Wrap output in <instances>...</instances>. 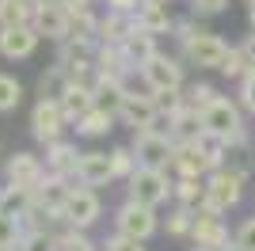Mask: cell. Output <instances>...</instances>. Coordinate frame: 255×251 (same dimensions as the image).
<instances>
[{
  "label": "cell",
  "instance_id": "cell-1",
  "mask_svg": "<svg viewBox=\"0 0 255 251\" xmlns=\"http://www.w3.org/2000/svg\"><path fill=\"white\" fill-rule=\"evenodd\" d=\"M175 38H179L183 57H187L191 65H198V69H221L225 53H229V46H225L217 34L194 27L191 19H179V23H175Z\"/></svg>",
  "mask_w": 255,
  "mask_h": 251
},
{
  "label": "cell",
  "instance_id": "cell-2",
  "mask_svg": "<svg viewBox=\"0 0 255 251\" xmlns=\"http://www.w3.org/2000/svg\"><path fill=\"white\" fill-rule=\"evenodd\" d=\"M244 175H248V171H240V167H229V164L213 167L210 175H206V202H210L213 209L229 213L236 202L244 198Z\"/></svg>",
  "mask_w": 255,
  "mask_h": 251
},
{
  "label": "cell",
  "instance_id": "cell-3",
  "mask_svg": "<svg viewBox=\"0 0 255 251\" xmlns=\"http://www.w3.org/2000/svg\"><path fill=\"white\" fill-rule=\"evenodd\" d=\"M202 126L210 129V133L225 137V141H240L244 133V107L233 103L229 95H217L210 107H202Z\"/></svg>",
  "mask_w": 255,
  "mask_h": 251
},
{
  "label": "cell",
  "instance_id": "cell-4",
  "mask_svg": "<svg viewBox=\"0 0 255 251\" xmlns=\"http://www.w3.org/2000/svg\"><path fill=\"white\" fill-rule=\"evenodd\" d=\"M126 183H129V198L145 202V206H164L168 198H175V183H171L168 171H160V167L137 164Z\"/></svg>",
  "mask_w": 255,
  "mask_h": 251
},
{
  "label": "cell",
  "instance_id": "cell-5",
  "mask_svg": "<svg viewBox=\"0 0 255 251\" xmlns=\"http://www.w3.org/2000/svg\"><path fill=\"white\" fill-rule=\"evenodd\" d=\"M133 152H137V164L168 171L171 160H175V141H171V133L156 129V126L152 129H133Z\"/></svg>",
  "mask_w": 255,
  "mask_h": 251
},
{
  "label": "cell",
  "instance_id": "cell-6",
  "mask_svg": "<svg viewBox=\"0 0 255 251\" xmlns=\"http://www.w3.org/2000/svg\"><path fill=\"white\" fill-rule=\"evenodd\" d=\"M160 229L156 206H145L137 198H126L115 213V232H126V236H137V240H149L152 232Z\"/></svg>",
  "mask_w": 255,
  "mask_h": 251
},
{
  "label": "cell",
  "instance_id": "cell-7",
  "mask_svg": "<svg viewBox=\"0 0 255 251\" xmlns=\"http://www.w3.org/2000/svg\"><path fill=\"white\" fill-rule=\"evenodd\" d=\"M118 122L129 126V129H152V126L160 129V107L152 99V92L149 95L122 92V99H118Z\"/></svg>",
  "mask_w": 255,
  "mask_h": 251
},
{
  "label": "cell",
  "instance_id": "cell-8",
  "mask_svg": "<svg viewBox=\"0 0 255 251\" xmlns=\"http://www.w3.org/2000/svg\"><path fill=\"white\" fill-rule=\"evenodd\" d=\"M137 73L149 92H179L183 88V65L175 57H168V53H152Z\"/></svg>",
  "mask_w": 255,
  "mask_h": 251
},
{
  "label": "cell",
  "instance_id": "cell-9",
  "mask_svg": "<svg viewBox=\"0 0 255 251\" xmlns=\"http://www.w3.org/2000/svg\"><path fill=\"white\" fill-rule=\"evenodd\" d=\"M99 194L92 187H73V194H69V202L61 206V221L65 225H76V229H88V225H96L99 221Z\"/></svg>",
  "mask_w": 255,
  "mask_h": 251
},
{
  "label": "cell",
  "instance_id": "cell-10",
  "mask_svg": "<svg viewBox=\"0 0 255 251\" xmlns=\"http://www.w3.org/2000/svg\"><path fill=\"white\" fill-rule=\"evenodd\" d=\"M65 111H61V99H38L31 111V133L34 141H42V145H50V141H57L65 129Z\"/></svg>",
  "mask_w": 255,
  "mask_h": 251
},
{
  "label": "cell",
  "instance_id": "cell-11",
  "mask_svg": "<svg viewBox=\"0 0 255 251\" xmlns=\"http://www.w3.org/2000/svg\"><path fill=\"white\" fill-rule=\"evenodd\" d=\"M191 240L202 244V248H225L229 244V232H225L221 209H213L210 202L194 209V225H191Z\"/></svg>",
  "mask_w": 255,
  "mask_h": 251
},
{
  "label": "cell",
  "instance_id": "cell-12",
  "mask_svg": "<svg viewBox=\"0 0 255 251\" xmlns=\"http://www.w3.org/2000/svg\"><path fill=\"white\" fill-rule=\"evenodd\" d=\"M31 27L42 34V38H50V42H65L69 34H73L69 8L53 4V0H42V4H38V11H34V23H31Z\"/></svg>",
  "mask_w": 255,
  "mask_h": 251
},
{
  "label": "cell",
  "instance_id": "cell-13",
  "mask_svg": "<svg viewBox=\"0 0 255 251\" xmlns=\"http://www.w3.org/2000/svg\"><path fill=\"white\" fill-rule=\"evenodd\" d=\"M42 34L34 27H0V57L8 61H27L34 50H38Z\"/></svg>",
  "mask_w": 255,
  "mask_h": 251
},
{
  "label": "cell",
  "instance_id": "cell-14",
  "mask_svg": "<svg viewBox=\"0 0 255 251\" xmlns=\"http://www.w3.org/2000/svg\"><path fill=\"white\" fill-rule=\"evenodd\" d=\"M76 179L84 183V187H107V183H115V164H111V152H80V164H76Z\"/></svg>",
  "mask_w": 255,
  "mask_h": 251
},
{
  "label": "cell",
  "instance_id": "cell-15",
  "mask_svg": "<svg viewBox=\"0 0 255 251\" xmlns=\"http://www.w3.org/2000/svg\"><path fill=\"white\" fill-rule=\"evenodd\" d=\"M129 73H133V61L126 57V50H122V46H111V42H99V50H96V76L126 84Z\"/></svg>",
  "mask_w": 255,
  "mask_h": 251
},
{
  "label": "cell",
  "instance_id": "cell-16",
  "mask_svg": "<svg viewBox=\"0 0 255 251\" xmlns=\"http://www.w3.org/2000/svg\"><path fill=\"white\" fill-rule=\"evenodd\" d=\"M42 175H46V164L38 156H31V152H15V156L8 160V183L31 190V194H34V187L42 183Z\"/></svg>",
  "mask_w": 255,
  "mask_h": 251
},
{
  "label": "cell",
  "instance_id": "cell-17",
  "mask_svg": "<svg viewBox=\"0 0 255 251\" xmlns=\"http://www.w3.org/2000/svg\"><path fill=\"white\" fill-rule=\"evenodd\" d=\"M133 19H137L141 31H149V34L175 31V19H171V11H168V0H141L137 11H133Z\"/></svg>",
  "mask_w": 255,
  "mask_h": 251
},
{
  "label": "cell",
  "instance_id": "cell-18",
  "mask_svg": "<svg viewBox=\"0 0 255 251\" xmlns=\"http://www.w3.org/2000/svg\"><path fill=\"white\" fill-rule=\"evenodd\" d=\"M96 107V88H92V80H69V88H65L61 95V111L69 122H76L80 115H88Z\"/></svg>",
  "mask_w": 255,
  "mask_h": 251
},
{
  "label": "cell",
  "instance_id": "cell-19",
  "mask_svg": "<svg viewBox=\"0 0 255 251\" xmlns=\"http://www.w3.org/2000/svg\"><path fill=\"white\" fill-rule=\"evenodd\" d=\"M171 167H175L179 175H202V179L213 171V164L206 160L198 141H175V160H171Z\"/></svg>",
  "mask_w": 255,
  "mask_h": 251
},
{
  "label": "cell",
  "instance_id": "cell-20",
  "mask_svg": "<svg viewBox=\"0 0 255 251\" xmlns=\"http://www.w3.org/2000/svg\"><path fill=\"white\" fill-rule=\"evenodd\" d=\"M76 164H80V152H76V145H69V141H50L46 145V171H53V175H65V179H76ZM80 183V179H76Z\"/></svg>",
  "mask_w": 255,
  "mask_h": 251
},
{
  "label": "cell",
  "instance_id": "cell-21",
  "mask_svg": "<svg viewBox=\"0 0 255 251\" xmlns=\"http://www.w3.org/2000/svg\"><path fill=\"white\" fill-rule=\"evenodd\" d=\"M133 27H137V19H133V11H111L107 8V15H99V42H111V46H122V42L133 34Z\"/></svg>",
  "mask_w": 255,
  "mask_h": 251
},
{
  "label": "cell",
  "instance_id": "cell-22",
  "mask_svg": "<svg viewBox=\"0 0 255 251\" xmlns=\"http://www.w3.org/2000/svg\"><path fill=\"white\" fill-rule=\"evenodd\" d=\"M42 0H0V27H31Z\"/></svg>",
  "mask_w": 255,
  "mask_h": 251
},
{
  "label": "cell",
  "instance_id": "cell-23",
  "mask_svg": "<svg viewBox=\"0 0 255 251\" xmlns=\"http://www.w3.org/2000/svg\"><path fill=\"white\" fill-rule=\"evenodd\" d=\"M115 111H111V107H92V111H88V115H80L76 118V133L80 137H103L107 129H111V126H115Z\"/></svg>",
  "mask_w": 255,
  "mask_h": 251
},
{
  "label": "cell",
  "instance_id": "cell-24",
  "mask_svg": "<svg viewBox=\"0 0 255 251\" xmlns=\"http://www.w3.org/2000/svg\"><path fill=\"white\" fill-rule=\"evenodd\" d=\"M122 50H126V57L133 61V69H141V65L149 61L152 53H160V50H156V34L141 31V27H133V34L122 42Z\"/></svg>",
  "mask_w": 255,
  "mask_h": 251
},
{
  "label": "cell",
  "instance_id": "cell-25",
  "mask_svg": "<svg viewBox=\"0 0 255 251\" xmlns=\"http://www.w3.org/2000/svg\"><path fill=\"white\" fill-rule=\"evenodd\" d=\"M175 202L191 206V209L206 206V179L202 175H179L175 179Z\"/></svg>",
  "mask_w": 255,
  "mask_h": 251
},
{
  "label": "cell",
  "instance_id": "cell-26",
  "mask_svg": "<svg viewBox=\"0 0 255 251\" xmlns=\"http://www.w3.org/2000/svg\"><path fill=\"white\" fill-rule=\"evenodd\" d=\"M69 80H73V76H69L65 65H50V69L38 76V99H61Z\"/></svg>",
  "mask_w": 255,
  "mask_h": 251
},
{
  "label": "cell",
  "instance_id": "cell-27",
  "mask_svg": "<svg viewBox=\"0 0 255 251\" xmlns=\"http://www.w3.org/2000/svg\"><path fill=\"white\" fill-rule=\"evenodd\" d=\"M23 221H19V213H11V209H4L0 206V251H15L19 248V240H23Z\"/></svg>",
  "mask_w": 255,
  "mask_h": 251
},
{
  "label": "cell",
  "instance_id": "cell-28",
  "mask_svg": "<svg viewBox=\"0 0 255 251\" xmlns=\"http://www.w3.org/2000/svg\"><path fill=\"white\" fill-rule=\"evenodd\" d=\"M252 65H255V61L248 57L244 46H229V53H225V61H221V69H217V73L229 76V80H240V76H244Z\"/></svg>",
  "mask_w": 255,
  "mask_h": 251
},
{
  "label": "cell",
  "instance_id": "cell-29",
  "mask_svg": "<svg viewBox=\"0 0 255 251\" xmlns=\"http://www.w3.org/2000/svg\"><path fill=\"white\" fill-rule=\"evenodd\" d=\"M53 236H57V251H99L88 240V232L76 225H65V232H53Z\"/></svg>",
  "mask_w": 255,
  "mask_h": 251
},
{
  "label": "cell",
  "instance_id": "cell-30",
  "mask_svg": "<svg viewBox=\"0 0 255 251\" xmlns=\"http://www.w3.org/2000/svg\"><path fill=\"white\" fill-rule=\"evenodd\" d=\"M191 225H194L191 206H175L168 217H164V232H168V236H191Z\"/></svg>",
  "mask_w": 255,
  "mask_h": 251
},
{
  "label": "cell",
  "instance_id": "cell-31",
  "mask_svg": "<svg viewBox=\"0 0 255 251\" xmlns=\"http://www.w3.org/2000/svg\"><path fill=\"white\" fill-rule=\"evenodd\" d=\"M19 103H23V84L15 80V76L0 73V115H8V111H15Z\"/></svg>",
  "mask_w": 255,
  "mask_h": 251
},
{
  "label": "cell",
  "instance_id": "cell-32",
  "mask_svg": "<svg viewBox=\"0 0 255 251\" xmlns=\"http://www.w3.org/2000/svg\"><path fill=\"white\" fill-rule=\"evenodd\" d=\"M111 164H115V179H129L137 167V152L133 145H115L111 148Z\"/></svg>",
  "mask_w": 255,
  "mask_h": 251
},
{
  "label": "cell",
  "instance_id": "cell-33",
  "mask_svg": "<svg viewBox=\"0 0 255 251\" xmlns=\"http://www.w3.org/2000/svg\"><path fill=\"white\" fill-rule=\"evenodd\" d=\"M19 251H57V236L50 229H34V232H23Z\"/></svg>",
  "mask_w": 255,
  "mask_h": 251
},
{
  "label": "cell",
  "instance_id": "cell-34",
  "mask_svg": "<svg viewBox=\"0 0 255 251\" xmlns=\"http://www.w3.org/2000/svg\"><path fill=\"white\" fill-rule=\"evenodd\" d=\"M103 251H145V240L137 236H126V232H115L103 240Z\"/></svg>",
  "mask_w": 255,
  "mask_h": 251
},
{
  "label": "cell",
  "instance_id": "cell-35",
  "mask_svg": "<svg viewBox=\"0 0 255 251\" xmlns=\"http://www.w3.org/2000/svg\"><path fill=\"white\" fill-rule=\"evenodd\" d=\"M213 99H217V88H213V84H191V88H187V103L198 107V111L210 107Z\"/></svg>",
  "mask_w": 255,
  "mask_h": 251
},
{
  "label": "cell",
  "instance_id": "cell-36",
  "mask_svg": "<svg viewBox=\"0 0 255 251\" xmlns=\"http://www.w3.org/2000/svg\"><path fill=\"white\" fill-rule=\"evenodd\" d=\"M240 107L255 115V65L240 76Z\"/></svg>",
  "mask_w": 255,
  "mask_h": 251
},
{
  "label": "cell",
  "instance_id": "cell-37",
  "mask_svg": "<svg viewBox=\"0 0 255 251\" xmlns=\"http://www.w3.org/2000/svg\"><path fill=\"white\" fill-rule=\"evenodd\" d=\"M229 8V0H191V11L194 15H217V11Z\"/></svg>",
  "mask_w": 255,
  "mask_h": 251
},
{
  "label": "cell",
  "instance_id": "cell-38",
  "mask_svg": "<svg viewBox=\"0 0 255 251\" xmlns=\"http://www.w3.org/2000/svg\"><path fill=\"white\" fill-rule=\"evenodd\" d=\"M236 244H244L248 251H255V217L240 221V229H236Z\"/></svg>",
  "mask_w": 255,
  "mask_h": 251
},
{
  "label": "cell",
  "instance_id": "cell-39",
  "mask_svg": "<svg viewBox=\"0 0 255 251\" xmlns=\"http://www.w3.org/2000/svg\"><path fill=\"white\" fill-rule=\"evenodd\" d=\"M141 0H107V8L111 11H137Z\"/></svg>",
  "mask_w": 255,
  "mask_h": 251
},
{
  "label": "cell",
  "instance_id": "cell-40",
  "mask_svg": "<svg viewBox=\"0 0 255 251\" xmlns=\"http://www.w3.org/2000/svg\"><path fill=\"white\" fill-rule=\"evenodd\" d=\"M53 4H61V8H84V4H92V0H53Z\"/></svg>",
  "mask_w": 255,
  "mask_h": 251
},
{
  "label": "cell",
  "instance_id": "cell-41",
  "mask_svg": "<svg viewBox=\"0 0 255 251\" xmlns=\"http://www.w3.org/2000/svg\"><path fill=\"white\" fill-rule=\"evenodd\" d=\"M217 251H248V248H244V244H236V236H233V240L225 244V248H217Z\"/></svg>",
  "mask_w": 255,
  "mask_h": 251
},
{
  "label": "cell",
  "instance_id": "cell-42",
  "mask_svg": "<svg viewBox=\"0 0 255 251\" xmlns=\"http://www.w3.org/2000/svg\"><path fill=\"white\" fill-rule=\"evenodd\" d=\"M248 23H252V31H255V4H248Z\"/></svg>",
  "mask_w": 255,
  "mask_h": 251
},
{
  "label": "cell",
  "instance_id": "cell-43",
  "mask_svg": "<svg viewBox=\"0 0 255 251\" xmlns=\"http://www.w3.org/2000/svg\"><path fill=\"white\" fill-rule=\"evenodd\" d=\"M191 251H217V248H202V244H194V248Z\"/></svg>",
  "mask_w": 255,
  "mask_h": 251
},
{
  "label": "cell",
  "instance_id": "cell-44",
  "mask_svg": "<svg viewBox=\"0 0 255 251\" xmlns=\"http://www.w3.org/2000/svg\"><path fill=\"white\" fill-rule=\"evenodd\" d=\"M248 4H255V0H248Z\"/></svg>",
  "mask_w": 255,
  "mask_h": 251
}]
</instances>
